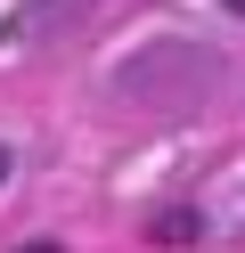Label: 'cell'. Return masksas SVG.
Segmentation results:
<instances>
[{
  "label": "cell",
  "instance_id": "1",
  "mask_svg": "<svg viewBox=\"0 0 245 253\" xmlns=\"http://www.w3.org/2000/svg\"><path fill=\"white\" fill-rule=\"evenodd\" d=\"M8 171H16V155H8V147H0V188H8Z\"/></svg>",
  "mask_w": 245,
  "mask_h": 253
},
{
  "label": "cell",
  "instance_id": "2",
  "mask_svg": "<svg viewBox=\"0 0 245 253\" xmlns=\"http://www.w3.org/2000/svg\"><path fill=\"white\" fill-rule=\"evenodd\" d=\"M25 253H65V245H25Z\"/></svg>",
  "mask_w": 245,
  "mask_h": 253
},
{
  "label": "cell",
  "instance_id": "3",
  "mask_svg": "<svg viewBox=\"0 0 245 253\" xmlns=\"http://www.w3.org/2000/svg\"><path fill=\"white\" fill-rule=\"evenodd\" d=\"M229 17H245V0H229Z\"/></svg>",
  "mask_w": 245,
  "mask_h": 253
}]
</instances>
